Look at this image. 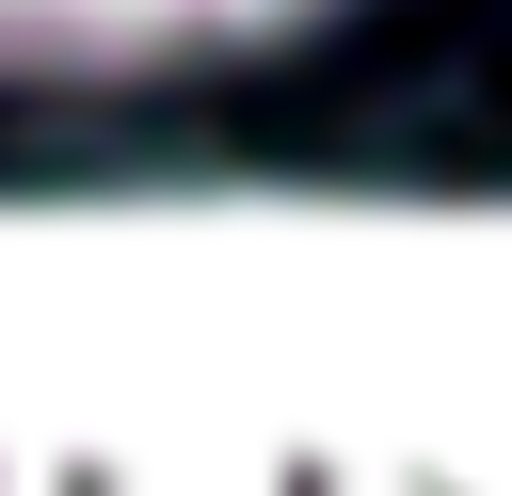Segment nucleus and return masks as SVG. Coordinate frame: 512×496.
<instances>
[{
  "instance_id": "1",
  "label": "nucleus",
  "mask_w": 512,
  "mask_h": 496,
  "mask_svg": "<svg viewBox=\"0 0 512 496\" xmlns=\"http://www.w3.org/2000/svg\"><path fill=\"white\" fill-rule=\"evenodd\" d=\"M336 0H0V80H160L208 48H272Z\"/></svg>"
}]
</instances>
